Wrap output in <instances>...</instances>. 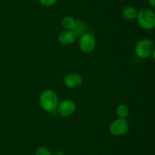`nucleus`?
Segmentation results:
<instances>
[{
  "label": "nucleus",
  "instance_id": "dca6fc26",
  "mask_svg": "<svg viewBox=\"0 0 155 155\" xmlns=\"http://www.w3.org/2000/svg\"><path fill=\"white\" fill-rule=\"evenodd\" d=\"M53 155H64L63 152L61 150H57L56 152H54V153Z\"/></svg>",
  "mask_w": 155,
  "mask_h": 155
},
{
  "label": "nucleus",
  "instance_id": "2eb2a0df",
  "mask_svg": "<svg viewBox=\"0 0 155 155\" xmlns=\"http://www.w3.org/2000/svg\"><path fill=\"white\" fill-rule=\"evenodd\" d=\"M148 3H149L150 5L155 9V0H148Z\"/></svg>",
  "mask_w": 155,
  "mask_h": 155
},
{
  "label": "nucleus",
  "instance_id": "f8f14e48",
  "mask_svg": "<svg viewBox=\"0 0 155 155\" xmlns=\"http://www.w3.org/2000/svg\"><path fill=\"white\" fill-rule=\"evenodd\" d=\"M87 26L86 25V24L83 22H82L81 21H79L77 20V24H76V27L74 30V31L77 33V36L85 34L86 33V30H87Z\"/></svg>",
  "mask_w": 155,
  "mask_h": 155
},
{
  "label": "nucleus",
  "instance_id": "39448f33",
  "mask_svg": "<svg viewBox=\"0 0 155 155\" xmlns=\"http://www.w3.org/2000/svg\"><path fill=\"white\" fill-rule=\"evenodd\" d=\"M80 48L84 53H90L95 47V39L91 33H85L80 36Z\"/></svg>",
  "mask_w": 155,
  "mask_h": 155
},
{
  "label": "nucleus",
  "instance_id": "ddd939ff",
  "mask_svg": "<svg viewBox=\"0 0 155 155\" xmlns=\"http://www.w3.org/2000/svg\"><path fill=\"white\" fill-rule=\"evenodd\" d=\"M36 155H53L48 148L45 147H39L36 149Z\"/></svg>",
  "mask_w": 155,
  "mask_h": 155
},
{
  "label": "nucleus",
  "instance_id": "f03ea898",
  "mask_svg": "<svg viewBox=\"0 0 155 155\" xmlns=\"http://www.w3.org/2000/svg\"><path fill=\"white\" fill-rule=\"evenodd\" d=\"M136 19L139 25L145 30H152L155 27V12L151 9H141Z\"/></svg>",
  "mask_w": 155,
  "mask_h": 155
},
{
  "label": "nucleus",
  "instance_id": "9d476101",
  "mask_svg": "<svg viewBox=\"0 0 155 155\" xmlns=\"http://www.w3.org/2000/svg\"><path fill=\"white\" fill-rule=\"evenodd\" d=\"M61 23L62 26L66 30H74L76 27V24H77V20L74 19V18L70 16H67L62 19Z\"/></svg>",
  "mask_w": 155,
  "mask_h": 155
},
{
  "label": "nucleus",
  "instance_id": "6e6552de",
  "mask_svg": "<svg viewBox=\"0 0 155 155\" xmlns=\"http://www.w3.org/2000/svg\"><path fill=\"white\" fill-rule=\"evenodd\" d=\"M77 38V35L74 30H64L58 36L59 41L64 45H70L74 43Z\"/></svg>",
  "mask_w": 155,
  "mask_h": 155
},
{
  "label": "nucleus",
  "instance_id": "4468645a",
  "mask_svg": "<svg viewBox=\"0 0 155 155\" xmlns=\"http://www.w3.org/2000/svg\"><path fill=\"white\" fill-rule=\"evenodd\" d=\"M39 2L42 6L50 7V6H52L53 5L55 4L57 0H39Z\"/></svg>",
  "mask_w": 155,
  "mask_h": 155
},
{
  "label": "nucleus",
  "instance_id": "423d86ee",
  "mask_svg": "<svg viewBox=\"0 0 155 155\" xmlns=\"http://www.w3.org/2000/svg\"><path fill=\"white\" fill-rule=\"evenodd\" d=\"M76 109V104L73 100H65L61 102L57 108V111L61 116H69L72 115Z\"/></svg>",
  "mask_w": 155,
  "mask_h": 155
},
{
  "label": "nucleus",
  "instance_id": "f257e3e1",
  "mask_svg": "<svg viewBox=\"0 0 155 155\" xmlns=\"http://www.w3.org/2000/svg\"><path fill=\"white\" fill-rule=\"evenodd\" d=\"M40 106L45 111L53 112L57 110L58 106V99L55 93L51 90H45L42 91L39 97Z\"/></svg>",
  "mask_w": 155,
  "mask_h": 155
},
{
  "label": "nucleus",
  "instance_id": "7ed1b4c3",
  "mask_svg": "<svg viewBox=\"0 0 155 155\" xmlns=\"http://www.w3.org/2000/svg\"><path fill=\"white\" fill-rule=\"evenodd\" d=\"M154 43L150 39H142L136 43V53L139 58L145 59L152 54L154 50Z\"/></svg>",
  "mask_w": 155,
  "mask_h": 155
},
{
  "label": "nucleus",
  "instance_id": "0eeeda50",
  "mask_svg": "<svg viewBox=\"0 0 155 155\" xmlns=\"http://www.w3.org/2000/svg\"><path fill=\"white\" fill-rule=\"evenodd\" d=\"M83 83V78L77 73H71L64 78V84L69 88H76Z\"/></svg>",
  "mask_w": 155,
  "mask_h": 155
},
{
  "label": "nucleus",
  "instance_id": "20e7f679",
  "mask_svg": "<svg viewBox=\"0 0 155 155\" xmlns=\"http://www.w3.org/2000/svg\"><path fill=\"white\" fill-rule=\"evenodd\" d=\"M110 132L116 136H120L127 133L129 130V123L126 119L118 118L110 124Z\"/></svg>",
  "mask_w": 155,
  "mask_h": 155
},
{
  "label": "nucleus",
  "instance_id": "1a4fd4ad",
  "mask_svg": "<svg viewBox=\"0 0 155 155\" xmlns=\"http://www.w3.org/2000/svg\"><path fill=\"white\" fill-rule=\"evenodd\" d=\"M138 11L133 6H127L123 10V16L124 18L127 20H134L136 19L138 15Z\"/></svg>",
  "mask_w": 155,
  "mask_h": 155
},
{
  "label": "nucleus",
  "instance_id": "9b49d317",
  "mask_svg": "<svg viewBox=\"0 0 155 155\" xmlns=\"http://www.w3.org/2000/svg\"><path fill=\"white\" fill-rule=\"evenodd\" d=\"M116 113L118 118L120 119H126L129 115L130 113V109L128 106L125 104H121L117 107Z\"/></svg>",
  "mask_w": 155,
  "mask_h": 155
},
{
  "label": "nucleus",
  "instance_id": "f3484780",
  "mask_svg": "<svg viewBox=\"0 0 155 155\" xmlns=\"http://www.w3.org/2000/svg\"><path fill=\"white\" fill-rule=\"evenodd\" d=\"M152 57H153V59H154L155 60V47H154V51H153V53H152Z\"/></svg>",
  "mask_w": 155,
  "mask_h": 155
}]
</instances>
